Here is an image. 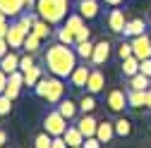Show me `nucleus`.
<instances>
[{"mask_svg": "<svg viewBox=\"0 0 151 148\" xmlns=\"http://www.w3.org/2000/svg\"><path fill=\"white\" fill-rule=\"evenodd\" d=\"M77 50H74V46H67V43H53L48 46V50L43 53V65L48 67L50 74H55V77L60 79H70V74L74 72V67H77Z\"/></svg>", "mask_w": 151, "mask_h": 148, "instance_id": "obj_1", "label": "nucleus"}, {"mask_svg": "<svg viewBox=\"0 0 151 148\" xmlns=\"http://www.w3.org/2000/svg\"><path fill=\"white\" fill-rule=\"evenodd\" d=\"M36 14L41 19L55 24H63L67 19V10H70V0H36Z\"/></svg>", "mask_w": 151, "mask_h": 148, "instance_id": "obj_2", "label": "nucleus"}, {"mask_svg": "<svg viewBox=\"0 0 151 148\" xmlns=\"http://www.w3.org/2000/svg\"><path fill=\"white\" fill-rule=\"evenodd\" d=\"M34 93L39 98H43V100H48L50 105H55L58 100L65 98V84H63L60 77H55V74L41 77L39 81H36V86H34Z\"/></svg>", "mask_w": 151, "mask_h": 148, "instance_id": "obj_3", "label": "nucleus"}, {"mask_svg": "<svg viewBox=\"0 0 151 148\" xmlns=\"http://www.w3.org/2000/svg\"><path fill=\"white\" fill-rule=\"evenodd\" d=\"M67 122H70V120H65V117L60 115L58 107H55V110H48L46 117H43V132H48L50 136H63L65 129L70 127Z\"/></svg>", "mask_w": 151, "mask_h": 148, "instance_id": "obj_4", "label": "nucleus"}, {"mask_svg": "<svg viewBox=\"0 0 151 148\" xmlns=\"http://www.w3.org/2000/svg\"><path fill=\"white\" fill-rule=\"evenodd\" d=\"M29 31H31V29H29L22 19L12 22V24H10V31H7V43H10V48H12V50H14V48H22Z\"/></svg>", "mask_w": 151, "mask_h": 148, "instance_id": "obj_5", "label": "nucleus"}, {"mask_svg": "<svg viewBox=\"0 0 151 148\" xmlns=\"http://www.w3.org/2000/svg\"><path fill=\"white\" fill-rule=\"evenodd\" d=\"M106 105H108L110 112H122L125 107H129V105H127V93H125L122 88H113V91H108Z\"/></svg>", "mask_w": 151, "mask_h": 148, "instance_id": "obj_6", "label": "nucleus"}, {"mask_svg": "<svg viewBox=\"0 0 151 148\" xmlns=\"http://www.w3.org/2000/svg\"><path fill=\"white\" fill-rule=\"evenodd\" d=\"M132 53H134V58H139V60L151 58V36L146 31L132 38Z\"/></svg>", "mask_w": 151, "mask_h": 148, "instance_id": "obj_7", "label": "nucleus"}, {"mask_svg": "<svg viewBox=\"0 0 151 148\" xmlns=\"http://www.w3.org/2000/svg\"><path fill=\"white\" fill-rule=\"evenodd\" d=\"M110 41H99L96 46H93V55H91V65L93 67H101V65H106L108 62V58H110Z\"/></svg>", "mask_w": 151, "mask_h": 148, "instance_id": "obj_8", "label": "nucleus"}, {"mask_svg": "<svg viewBox=\"0 0 151 148\" xmlns=\"http://www.w3.org/2000/svg\"><path fill=\"white\" fill-rule=\"evenodd\" d=\"M125 24H127V19H125V12L115 5L110 12H108V29L113 31V33H122L125 31Z\"/></svg>", "mask_w": 151, "mask_h": 148, "instance_id": "obj_9", "label": "nucleus"}, {"mask_svg": "<svg viewBox=\"0 0 151 148\" xmlns=\"http://www.w3.org/2000/svg\"><path fill=\"white\" fill-rule=\"evenodd\" d=\"M99 10H101L99 0H77V12L84 17L86 22L96 19V17H99Z\"/></svg>", "mask_w": 151, "mask_h": 148, "instance_id": "obj_10", "label": "nucleus"}, {"mask_svg": "<svg viewBox=\"0 0 151 148\" xmlns=\"http://www.w3.org/2000/svg\"><path fill=\"white\" fill-rule=\"evenodd\" d=\"M89 74H91V67H86V65H77V67H74V72L70 74V84H72V88H86Z\"/></svg>", "mask_w": 151, "mask_h": 148, "instance_id": "obj_11", "label": "nucleus"}, {"mask_svg": "<svg viewBox=\"0 0 151 148\" xmlns=\"http://www.w3.org/2000/svg\"><path fill=\"white\" fill-rule=\"evenodd\" d=\"M103 86H106V77H103V72H101L99 67H93L91 74H89V81H86V91L96 96V93H101V91H103Z\"/></svg>", "mask_w": 151, "mask_h": 148, "instance_id": "obj_12", "label": "nucleus"}, {"mask_svg": "<svg viewBox=\"0 0 151 148\" xmlns=\"http://www.w3.org/2000/svg\"><path fill=\"white\" fill-rule=\"evenodd\" d=\"M77 127H79V132L84 134V139L86 136H93L96 134V127H99V120L93 117L91 112H84L79 120H77Z\"/></svg>", "mask_w": 151, "mask_h": 148, "instance_id": "obj_13", "label": "nucleus"}, {"mask_svg": "<svg viewBox=\"0 0 151 148\" xmlns=\"http://www.w3.org/2000/svg\"><path fill=\"white\" fill-rule=\"evenodd\" d=\"M55 107H58L60 115H63L65 120H70V122L77 117V110H79V105L74 103L72 98H63V100H58V103H55Z\"/></svg>", "mask_w": 151, "mask_h": 148, "instance_id": "obj_14", "label": "nucleus"}, {"mask_svg": "<svg viewBox=\"0 0 151 148\" xmlns=\"http://www.w3.org/2000/svg\"><path fill=\"white\" fill-rule=\"evenodd\" d=\"M0 12L7 17H19L24 12V0H0Z\"/></svg>", "mask_w": 151, "mask_h": 148, "instance_id": "obj_15", "label": "nucleus"}, {"mask_svg": "<svg viewBox=\"0 0 151 148\" xmlns=\"http://www.w3.org/2000/svg\"><path fill=\"white\" fill-rule=\"evenodd\" d=\"M96 136L101 139V143H110L113 139H115V124L108 122V120L99 122V127H96Z\"/></svg>", "mask_w": 151, "mask_h": 148, "instance_id": "obj_16", "label": "nucleus"}, {"mask_svg": "<svg viewBox=\"0 0 151 148\" xmlns=\"http://www.w3.org/2000/svg\"><path fill=\"white\" fill-rule=\"evenodd\" d=\"M63 136H65L67 146H72V148H79V146H84V134L79 132V127H77V124H74V127H67Z\"/></svg>", "mask_w": 151, "mask_h": 148, "instance_id": "obj_17", "label": "nucleus"}, {"mask_svg": "<svg viewBox=\"0 0 151 148\" xmlns=\"http://www.w3.org/2000/svg\"><path fill=\"white\" fill-rule=\"evenodd\" d=\"M0 69H3V72H7V74H12V72H17V69H19V55H17V53H12V48H10V53L5 55L3 60H0Z\"/></svg>", "mask_w": 151, "mask_h": 148, "instance_id": "obj_18", "label": "nucleus"}, {"mask_svg": "<svg viewBox=\"0 0 151 148\" xmlns=\"http://www.w3.org/2000/svg\"><path fill=\"white\" fill-rule=\"evenodd\" d=\"M144 29H146L144 19H129V22L125 24V31H122V36H125V38H134V36L144 33Z\"/></svg>", "mask_w": 151, "mask_h": 148, "instance_id": "obj_19", "label": "nucleus"}, {"mask_svg": "<svg viewBox=\"0 0 151 148\" xmlns=\"http://www.w3.org/2000/svg\"><path fill=\"white\" fill-rule=\"evenodd\" d=\"M146 91H137V88H129L127 91V105L129 107H146Z\"/></svg>", "mask_w": 151, "mask_h": 148, "instance_id": "obj_20", "label": "nucleus"}, {"mask_svg": "<svg viewBox=\"0 0 151 148\" xmlns=\"http://www.w3.org/2000/svg\"><path fill=\"white\" fill-rule=\"evenodd\" d=\"M151 86V77H146V74L137 72L134 77H129V88H137V91H146Z\"/></svg>", "mask_w": 151, "mask_h": 148, "instance_id": "obj_21", "label": "nucleus"}, {"mask_svg": "<svg viewBox=\"0 0 151 148\" xmlns=\"http://www.w3.org/2000/svg\"><path fill=\"white\" fill-rule=\"evenodd\" d=\"M139 72V58H134V55H129V58L122 60V74L129 79V77H134V74Z\"/></svg>", "mask_w": 151, "mask_h": 148, "instance_id": "obj_22", "label": "nucleus"}, {"mask_svg": "<svg viewBox=\"0 0 151 148\" xmlns=\"http://www.w3.org/2000/svg\"><path fill=\"white\" fill-rule=\"evenodd\" d=\"M93 46L96 43H91V38L89 41H79V43H74V50H77V55L82 60H91V55H93Z\"/></svg>", "mask_w": 151, "mask_h": 148, "instance_id": "obj_23", "label": "nucleus"}, {"mask_svg": "<svg viewBox=\"0 0 151 148\" xmlns=\"http://www.w3.org/2000/svg\"><path fill=\"white\" fill-rule=\"evenodd\" d=\"M50 22H46V19H41V17H39V19H36L34 22V26H31V31L36 33V36H39V38H48V36H50Z\"/></svg>", "mask_w": 151, "mask_h": 148, "instance_id": "obj_24", "label": "nucleus"}, {"mask_svg": "<svg viewBox=\"0 0 151 148\" xmlns=\"http://www.w3.org/2000/svg\"><path fill=\"white\" fill-rule=\"evenodd\" d=\"M113 124H115V136H120V139L129 136V132H132V122H129L127 117H118Z\"/></svg>", "mask_w": 151, "mask_h": 148, "instance_id": "obj_25", "label": "nucleus"}, {"mask_svg": "<svg viewBox=\"0 0 151 148\" xmlns=\"http://www.w3.org/2000/svg\"><path fill=\"white\" fill-rule=\"evenodd\" d=\"M41 77H43V69L34 65L29 72H24V86H31V88H34V86H36V81H39Z\"/></svg>", "mask_w": 151, "mask_h": 148, "instance_id": "obj_26", "label": "nucleus"}, {"mask_svg": "<svg viewBox=\"0 0 151 148\" xmlns=\"http://www.w3.org/2000/svg\"><path fill=\"white\" fill-rule=\"evenodd\" d=\"M41 41H43V38H39L34 31H29L27 38H24V46H22L24 53H36V50H39V46H41Z\"/></svg>", "mask_w": 151, "mask_h": 148, "instance_id": "obj_27", "label": "nucleus"}, {"mask_svg": "<svg viewBox=\"0 0 151 148\" xmlns=\"http://www.w3.org/2000/svg\"><path fill=\"white\" fill-rule=\"evenodd\" d=\"M79 110L82 112H93V110H96V98H93V93H86L82 96V100H79Z\"/></svg>", "mask_w": 151, "mask_h": 148, "instance_id": "obj_28", "label": "nucleus"}, {"mask_svg": "<svg viewBox=\"0 0 151 148\" xmlns=\"http://www.w3.org/2000/svg\"><path fill=\"white\" fill-rule=\"evenodd\" d=\"M55 36H58V41H60V43H67V46H74V43H77L74 33H72L67 26H60L58 31H55Z\"/></svg>", "mask_w": 151, "mask_h": 148, "instance_id": "obj_29", "label": "nucleus"}, {"mask_svg": "<svg viewBox=\"0 0 151 148\" xmlns=\"http://www.w3.org/2000/svg\"><path fill=\"white\" fill-rule=\"evenodd\" d=\"M34 146H36V148H53V136H50L48 132H41L39 136L34 139Z\"/></svg>", "mask_w": 151, "mask_h": 148, "instance_id": "obj_30", "label": "nucleus"}, {"mask_svg": "<svg viewBox=\"0 0 151 148\" xmlns=\"http://www.w3.org/2000/svg\"><path fill=\"white\" fill-rule=\"evenodd\" d=\"M34 65H36V62H34V53H24L22 58H19V69H22V72H29Z\"/></svg>", "mask_w": 151, "mask_h": 148, "instance_id": "obj_31", "label": "nucleus"}, {"mask_svg": "<svg viewBox=\"0 0 151 148\" xmlns=\"http://www.w3.org/2000/svg\"><path fill=\"white\" fill-rule=\"evenodd\" d=\"M10 110H12V98H7L5 93H0V117L10 115Z\"/></svg>", "mask_w": 151, "mask_h": 148, "instance_id": "obj_32", "label": "nucleus"}, {"mask_svg": "<svg viewBox=\"0 0 151 148\" xmlns=\"http://www.w3.org/2000/svg\"><path fill=\"white\" fill-rule=\"evenodd\" d=\"M118 55H120V60L129 58V55H134V53H132V41H129V43H127V41H122V43L118 46Z\"/></svg>", "mask_w": 151, "mask_h": 148, "instance_id": "obj_33", "label": "nucleus"}, {"mask_svg": "<svg viewBox=\"0 0 151 148\" xmlns=\"http://www.w3.org/2000/svg\"><path fill=\"white\" fill-rule=\"evenodd\" d=\"M7 31H10L7 14H5V12H0V38H7Z\"/></svg>", "mask_w": 151, "mask_h": 148, "instance_id": "obj_34", "label": "nucleus"}, {"mask_svg": "<svg viewBox=\"0 0 151 148\" xmlns=\"http://www.w3.org/2000/svg\"><path fill=\"white\" fill-rule=\"evenodd\" d=\"M139 72H142V74H146V77H151V58L139 60Z\"/></svg>", "mask_w": 151, "mask_h": 148, "instance_id": "obj_35", "label": "nucleus"}, {"mask_svg": "<svg viewBox=\"0 0 151 148\" xmlns=\"http://www.w3.org/2000/svg\"><path fill=\"white\" fill-rule=\"evenodd\" d=\"M89 38H91V29L84 24V26L77 31V43H79V41H89Z\"/></svg>", "mask_w": 151, "mask_h": 148, "instance_id": "obj_36", "label": "nucleus"}, {"mask_svg": "<svg viewBox=\"0 0 151 148\" xmlns=\"http://www.w3.org/2000/svg\"><path fill=\"white\" fill-rule=\"evenodd\" d=\"M5 88H7V72L0 69V93H5Z\"/></svg>", "mask_w": 151, "mask_h": 148, "instance_id": "obj_37", "label": "nucleus"}, {"mask_svg": "<svg viewBox=\"0 0 151 148\" xmlns=\"http://www.w3.org/2000/svg\"><path fill=\"white\" fill-rule=\"evenodd\" d=\"M65 146H67L65 136H53V148H65Z\"/></svg>", "mask_w": 151, "mask_h": 148, "instance_id": "obj_38", "label": "nucleus"}, {"mask_svg": "<svg viewBox=\"0 0 151 148\" xmlns=\"http://www.w3.org/2000/svg\"><path fill=\"white\" fill-rule=\"evenodd\" d=\"M101 3H106V5H110V7H115V5H120V3H125V0H101Z\"/></svg>", "mask_w": 151, "mask_h": 148, "instance_id": "obj_39", "label": "nucleus"}, {"mask_svg": "<svg viewBox=\"0 0 151 148\" xmlns=\"http://www.w3.org/2000/svg\"><path fill=\"white\" fill-rule=\"evenodd\" d=\"M144 96H146V107H151V86L146 88V93H144Z\"/></svg>", "mask_w": 151, "mask_h": 148, "instance_id": "obj_40", "label": "nucleus"}, {"mask_svg": "<svg viewBox=\"0 0 151 148\" xmlns=\"http://www.w3.org/2000/svg\"><path fill=\"white\" fill-rule=\"evenodd\" d=\"M5 141H7V134L3 132V129H0V146H5Z\"/></svg>", "mask_w": 151, "mask_h": 148, "instance_id": "obj_41", "label": "nucleus"}, {"mask_svg": "<svg viewBox=\"0 0 151 148\" xmlns=\"http://www.w3.org/2000/svg\"><path fill=\"white\" fill-rule=\"evenodd\" d=\"M24 7H29V10L36 7V0H24Z\"/></svg>", "mask_w": 151, "mask_h": 148, "instance_id": "obj_42", "label": "nucleus"}, {"mask_svg": "<svg viewBox=\"0 0 151 148\" xmlns=\"http://www.w3.org/2000/svg\"><path fill=\"white\" fill-rule=\"evenodd\" d=\"M149 29H151V19H149Z\"/></svg>", "mask_w": 151, "mask_h": 148, "instance_id": "obj_43", "label": "nucleus"}]
</instances>
